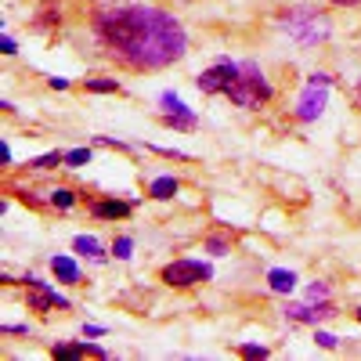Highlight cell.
I'll use <instances>...</instances> for the list:
<instances>
[{
  "mask_svg": "<svg viewBox=\"0 0 361 361\" xmlns=\"http://www.w3.org/2000/svg\"><path fill=\"white\" fill-rule=\"evenodd\" d=\"M307 296H311V300H325V296H329V286H325V282H314V286L307 289Z\"/></svg>",
  "mask_w": 361,
  "mask_h": 361,
  "instance_id": "603a6c76",
  "label": "cell"
},
{
  "mask_svg": "<svg viewBox=\"0 0 361 361\" xmlns=\"http://www.w3.org/2000/svg\"><path fill=\"white\" fill-rule=\"evenodd\" d=\"M163 109H166V123L170 127H180V130H192L195 127V112L180 102L173 90H166V94H163Z\"/></svg>",
  "mask_w": 361,
  "mask_h": 361,
  "instance_id": "ba28073f",
  "label": "cell"
},
{
  "mask_svg": "<svg viewBox=\"0 0 361 361\" xmlns=\"http://www.w3.org/2000/svg\"><path fill=\"white\" fill-rule=\"evenodd\" d=\"M73 250H76V253H83V257H90V260H102V243H98L94 235H76Z\"/></svg>",
  "mask_w": 361,
  "mask_h": 361,
  "instance_id": "7c38bea8",
  "label": "cell"
},
{
  "mask_svg": "<svg viewBox=\"0 0 361 361\" xmlns=\"http://www.w3.org/2000/svg\"><path fill=\"white\" fill-rule=\"evenodd\" d=\"M66 163H69V166H83V163H90V148H73V152H66Z\"/></svg>",
  "mask_w": 361,
  "mask_h": 361,
  "instance_id": "d6986e66",
  "label": "cell"
},
{
  "mask_svg": "<svg viewBox=\"0 0 361 361\" xmlns=\"http://www.w3.org/2000/svg\"><path fill=\"white\" fill-rule=\"evenodd\" d=\"M329 4H336V8H354V4H361V0H329Z\"/></svg>",
  "mask_w": 361,
  "mask_h": 361,
  "instance_id": "83f0119b",
  "label": "cell"
},
{
  "mask_svg": "<svg viewBox=\"0 0 361 361\" xmlns=\"http://www.w3.org/2000/svg\"><path fill=\"white\" fill-rule=\"evenodd\" d=\"M0 51H4V54H15V40L4 37V40H0Z\"/></svg>",
  "mask_w": 361,
  "mask_h": 361,
  "instance_id": "4316f807",
  "label": "cell"
},
{
  "mask_svg": "<svg viewBox=\"0 0 361 361\" xmlns=\"http://www.w3.org/2000/svg\"><path fill=\"white\" fill-rule=\"evenodd\" d=\"M51 354H54V357H83V354H87V340H83V343H58Z\"/></svg>",
  "mask_w": 361,
  "mask_h": 361,
  "instance_id": "9a60e30c",
  "label": "cell"
},
{
  "mask_svg": "<svg viewBox=\"0 0 361 361\" xmlns=\"http://www.w3.org/2000/svg\"><path fill=\"white\" fill-rule=\"evenodd\" d=\"M238 76V66H231V62H217L214 69H206V73H199V90L202 94H224L228 90V83Z\"/></svg>",
  "mask_w": 361,
  "mask_h": 361,
  "instance_id": "5b68a950",
  "label": "cell"
},
{
  "mask_svg": "<svg viewBox=\"0 0 361 361\" xmlns=\"http://www.w3.org/2000/svg\"><path fill=\"white\" fill-rule=\"evenodd\" d=\"M130 214V202H119V199H102L94 202V217H105V221H119Z\"/></svg>",
  "mask_w": 361,
  "mask_h": 361,
  "instance_id": "30bf717a",
  "label": "cell"
},
{
  "mask_svg": "<svg viewBox=\"0 0 361 361\" xmlns=\"http://www.w3.org/2000/svg\"><path fill=\"white\" fill-rule=\"evenodd\" d=\"M238 354H243V357H267V347H257V343H246V347H238Z\"/></svg>",
  "mask_w": 361,
  "mask_h": 361,
  "instance_id": "44dd1931",
  "label": "cell"
},
{
  "mask_svg": "<svg viewBox=\"0 0 361 361\" xmlns=\"http://www.w3.org/2000/svg\"><path fill=\"white\" fill-rule=\"evenodd\" d=\"M87 90H98V94H112V90H119V83L109 80V76H98V80H87Z\"/></svg>",
  "mask_w": 361,
  "mask_h": 361,
  "instance_id": "e0dca14e",
  "label": "cell"
},
{
  "mask_svg": "<svg viewBox=\"0 0 361 361\" xmlns=\"http://www.w3.org/2000/svg\"><path fill=\"white\" fill-rule=\"evenodd\" d=\"M224 250H228L224 238H209V253H224Z\"/></svg>",
  "mask_w": 361,
  "mask_h": 361,
  "instance_id": "cb8c5ba5",
  "label": "cell"
},
{
  "mask_svg": "<svg viewBox=\"0 0 361 361\" xmlns=\"http://www.w3.org/2000/svg\"><path fill=\"white\" fill-rule=\"evenodd\" d=\"M314 340H318V343H322L325 350H336V343H340V340H336L333 333H314Z\"/></svg>",
  "mask_w": 361,
  "mask_h": 361,
  "instance_id": "7402d4cb",
  "label": "cell"
},
{
  "mask_svg": "<svg viewBox=\"0 0 361 361\" xmlns=\"http://www.w3.org/2000/svg\"><path fill=\"white\" fill-rule=\"evenodd\" d=\"M130 250H134L130 238H116V246H112V253H116L119 260H127V257H130Z\"/></svg>",
  "mask_w": 361,
  "mask_h": 361,
  "instance_id": "ffe728a7",
  "label": "cell"
},
{
  "mask_svg": "<svg viewBox=\"0 0 361 361\" xmlns=\"http://www.w3.org/2000/svg\"><path fill=\"white\" fill-rule=\"evenodd\" d=\"M357 98H361V83H357Z\"/></svg>",
  "mask_w": 361,
  "mask_h": 361,
  "instance_id": "f546056e",
  "label": "cell"
},
{
  "mask_svg": "<svg viewBox=\"0 0 361 361\" xmlns=\"http://www.w3.org/2000/svg\"><path fill=\"white\" fill-rule=\"evenodd\" d=\"M307 83H318V87H329V83H333V76H325V73H314Z\"/></svg>",
  "mask_w": 361,
  "mask_h": 361,
  "instance_id": "d4e9b609",
  "label": "cell"
},
{
  "mask_svg": "<svg viewBox=\"0 0 361 361\" xmlns=\"http://www.w3.org/2000/svg\"><path fill=\"white\" fill-rule=\"evenodd\" d=\"M224 94H228L231 105H238V109H257L260 102L271 98V87H267L264 73L257 69V62H243V66H238V76L228 83Z\"/></svg>",
  "mask_w": 361,
  "mask_h": 361,
  "instance_id": "7a4b0ae2",
  "label": "cell"
},
{
  "mask_svg": "<svg viewBox=\"0 0 361 361\" xmlns=\"http://www.w3.org/2000/svg\"><path fill=\"white\" fill-rule=\"evenodd\" d=\"M29 282V311H51V307H69V300L66 296H58L47 282H40V279H33L29 275L25 279Z\"/></svg>",
  "mask_w": 361,
  "mask_h": 361,
  "instance_id": "8992f818",
  "label": "cell"
},
{
  "mask_svg": "<svg viewBox=\"0 0 361 361\" xmlns=\"http://www.w3.org/2000/svg\"><path fill=\"white\" fill-rule=\"evenodd\" d=\"M357 318H361V307H357Z\"/></svg>",
  "mask_w": 361,
  "mask_h": 361,
  "instance_id": "4dcf8cb0",
  "label": "cell"
},
{
  "mask_svg": "<svg viewBox=\"0 0 361 361\" xmlns=\"http://www.w3.org/2000/svg\"><path fill=\"white\" fill-rule=\"evenodd\" d=\"M58 163H66V156H62V152H47V156H37L29 166H33V170H51V166H58Z\"/></svg>",
  "mask_w": 361,
  "mask_h": 361,
  "instance_id": "2e32d148",
  "label": "cell"
},
{
  "mask_svg": "<svg viewBox=\"0 0 361 361\" xmlns=\"http://www.w3.org/2000/svg\"><path fill=\"white\" fill-rule=\"evenodd\" d=\"M83 336H105L102 325H83Z\"/></svg>",
  "mask_w": 361,
  "mask_h": 361,
  "instance_id": "484cf974",
  "label": "cell"
},
{
  "mask_svg": "<svg viewBox=\"0 0 361 361\" xmlns=\"http://www.w3.org/2000/svg\"><path fill=\"white\" fill-rule=\"evenodd\" d=\"M51 87H54V90H66V87H69V80H62V76H54V80H51Z\"/></svg>",
  "mask_w": 361,
  "mask_h": 361,
  "instance_id": "f1b7e54d",
  "label": "cell"
},
{
  "mask_svg": "<svg viewBox=\"0 0 361 361\" xmlns=\"http://www.w3.org/2000/svg\"><path fill=\"white\" fill-rule=\"evenodd\" d=\"M286 314H289L293 322H314V325H318L322 318H333L336 311H333V304H318V307H289Z\"/></svg>",
  "mask_w": 361,
  "mask_h": 361,
  "instance_id": "9c48e42d",
  "label": "cell"
},
{
  "mask_svg": "<svg viewBox=\"0 0 361 361\" xmlns=\"http://www.w3.org/2000/svg\"><path fill=\"white\" fill-rule=\"evenodd\" d=\"M206 279H214V267L202 264V260H173L163 267V282L166 286H177V289H188V286H199Z\"/></svg>",
  "mask_w": 361,
  "mask_h": 361,
  "instance_id": "277c9868",
  "label": "cell"
},
{
  "mask_svg": "<svg viewBox=\"0 0 361 361\" xmlns=\"http://www.w3.org/2000/svg\"><path fill=\"white\" fill-rule=\"evenodd\" d=\"M94 29L130 69H163L188 51V33L159 8H119L98 15Z\"/></svg>",
  "mask_w": 361,
  "mask_h": 361,
  "instance_id": "6da1fadb",
  "label": "cell"
},
{
  "mask_svg": "<svg viewBox=\"0 0 361 361\" xmlns=\"http://www.w3.org/2000/svg\"><path fill=\"white\" fill-rule=\"evenodd\" d=\"M51 202H54V206H62V209H69V206L76 202V195H73L69 188H54V192H51Z\"/></svg>",
  "mask_w": 361,
  "mask_h": 361,
  "instance_id": "ac0fdd59",
  "label": "cell"
},
{
  "mask_svg": "<svg viewBox=\"0 0 361 361\" xmlns=\"http://www.w3.org/2000/svg\"><path fill=\"white\" fill-rule=\"evenodd\" d=\"M148 195H152V199H173L177 195V180L173 177H156L152 188H148Z\"/></svg>",
  "mask_w": 361,
  "mask_h": 361,
  "instance_id": "5bb4252c",
  "label": "cell"
},
{
  "mask_svg": "<svg viewBox=\"0 0 361 361\" xmlns=\"http://www.w3.org/2000/svg\"><path fill=\"white\" fill-rule=\"evenodd\" d=\"M322 112H325V87L307 83V90L296 98V116L304 119V123H311V119H318Z\"/></svg>",
  "mask_w": 361,
  "mask_h": 361,
  "instance_id": "52a82bcc",
  "label": "cell"
},
{
  "mask_svg": "<svg viewBox=\"0 0 361 361\" xmlns=\"http://www.w3.org/2000/svg\"><path fill=\"white\" fill-rule=\"evenodd\" d=\"M267 282H271V289H275V293H293L296 275H293V271H286V267H275V271L267 275Z\"/></svg>",
  "mask_w": 361,
  "mask_h": 361,
  "instance_id": "8fae6325",
  "label": "cell"
},
{
  "mask_svg": "<svg viewBox=\"0 0 361 361\" xmlns=\"http://www.w3.org/2000/svg\"><path fill=\"white\" fill-rule=\"evenodd\" d=\"M51 267H54V275L62 279V282H76V279H80V267H76L69 257H54Z\"/></svg>",
  "mask_w": 361,
  "mask_h": 361,
  "instance_id": "4fadbf2b",
  "label": "cell"
},
{
  "mask_svg": "<svg viewBox=\"0 0 361 361\" xmlns=\"http://www.w3.org/2000/svg\"><path fill=\"white\" fill-rule=\"evenodd\" d=\"M282 29H286L289 37H296L304 47H311V44L325 40L333 25H329L325 15H318V11H311V8H296V11H289V15L282 18Z\"/></svg>",
  "mask_w": 361,
  "mask_h": 361,
  "instance_id": "3957f363",
  "label": "cell"
}]
</instances>
